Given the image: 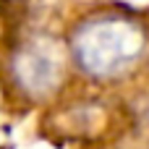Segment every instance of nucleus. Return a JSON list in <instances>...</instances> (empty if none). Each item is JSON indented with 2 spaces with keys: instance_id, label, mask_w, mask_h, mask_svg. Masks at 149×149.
Instances as JSON below:
<instances>
[{
  "instance_id": "nucleus-1",
  "label": "nucleus",
  "mask_w": 149,
  "mask_h": 149,
  "mask_svg": "<svg viewBox=\"0 0 149 149\" xmlns=\"http://www.w3.org/2000/svg\"><path fill=\"white\" fill-rule=\"evenodd\" d=\"M144 50V31L136 21L105 16L79 29L73 52L84 71L94 76H115L126 71Z\"/></svg>"
}]
</instances>
